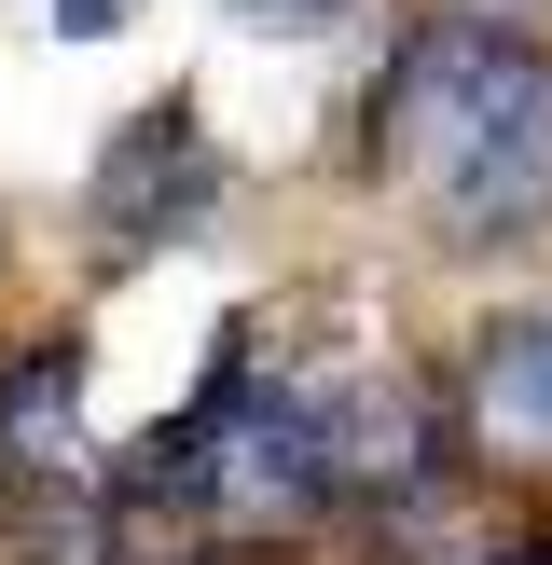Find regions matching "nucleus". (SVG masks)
<instances>
[{"label":"nucleus","instance_id":"423d86ee","mask_svg":"<svg viewBox=\"0 0 552 565\" xmlns=\"http://www.w3.org/2000/svg\"><path fill=\"white\" fill-rule=\"evenodd\" d=\"M263 28H346V14H373V0H248Z\"/></svg>","mask_w":552,"mask_h":565},{"label":"nucleus","instance_id":"39448f33","mask_svg":"<svg viewBox=\"0 0 552 565\" xmlns=\"http://www.w3.org/2000/svg\"><path fill=\"white\" fill-rule=\"evenodd\" d=\"M70 441H83V345L70 331H28V345L0 359V483L70 469Z\"/></svg>","mask_w":552,"mask_h":565},{"label":"nucleus","instance_id":"20e7f679","mask_svg":"<svg viewBox=\"0 0 552 565\" xmlns=\"http://www.w3.org/2000/svg\"><path fill=\"white\" fill-rule=\"evenodd\" d=\"M456 414H469V441H484V456L552 469V290H539V303H497V318L469 331Z\"/></svg>","mask_w":552,"mask_h":565},{"label":"nucleus","instance_id":"7ed1b4c3","mask_svg":"<svg viewBox=\"0 0 552 565\" xmlns=\"http://www.w3.org/2000/svg\"><path fill=\"white\" fill-rule=\"evenodd\" d=\"M208 207H221V152H208V125H193V97H152L97 152V180H83V235H97V263H152V248L208 235Z\"/></svg>","mask_w":552,"mask_h":565},{"label":"nucleus","instance_id":"0eeeda50","mask_svg":"<svg viewBox=\"0 0 552 565\" xmlns=\"http://www.w3.org/2000/svg\"><path fill=\"white\" fill-rule=\"evenodd\" d=\"M138 0H55V42H97V28H125Z\"/></svg>","mask_w":552,"mask_h":565},{"label":"nucleus","instance_id":"6e6552de","mask_svg":"<svg viewBox=\"0 0 552 565\" xmlns=\"http://www.w3.org/2000/svg\"><path fill=\"white\" fill-rule=\"evenodd\" d=\"M180 565H263V552H180Z\"/></svg>","mask_w":552,"mask_h":565},{"label":"nucleus","instance_id":"f03ea898","mask_svg":"<svg viewBox=\"0 0 552 565\" xmlns=\"http://www.w3.org/2000/svg\"><path fill=\"white\" fill-rule=\"evenodd\" d=\"M414 207H428V235L456 248V263H511V248L552 235V55L428 166V193H414Z\"/></svg>","mask_w":552,"mask_h":565},{"label":"nucleus","instance_id":"f257e3e1","mask_svg":"<svg viewBox=\"0 0 552 565\" xmlns=\"http://www.w3.org/2000/svg\"><path fill=\"white\" fill-rule=\"evenodd\" d=\"M539 55H552V42L511 14V0H428L414 28H386L373 83H359V180L428 193V166L456 152V138L484 125Z\"/></svg>","mask_w":552,"mask_h":565}]
</instances>
